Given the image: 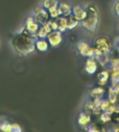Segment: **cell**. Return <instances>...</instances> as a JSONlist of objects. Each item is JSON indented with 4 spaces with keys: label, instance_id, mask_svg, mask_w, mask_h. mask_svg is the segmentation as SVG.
<instances>
[{
    "label": "cell",
    "instance_id": "1",
    "mask_svg": "<svg viewBox=\"0 0 119 132\" xmlns=\"http://www.w3.org/2000/svg\"><path fill=\"white\" fill-rule=\"evenodd\" d=\"M36 39L24 30L22 33H16L12 37L10 44L12 48L20 56H27L36 50Z\"/></svg>",
    "mask_w": 119,
    "mask_h": 132
},
{
    "label": "cell",
    "instance_id": "2",
    "mask_svg": "<svg viewBox=\"0 0 119 132\" xmlns=\"http://www.w3.org/2000/svg\"><path fill=\"white\" fill-rule=\"evenodd\" d=\"M85 7L87 10V17L83 21L80 22V24L85 30L90 33H95L99 26V22H100L99 10L97 6L92 3L88 4Z\"/></svg>",
    "mask_w": 119,
    "mask_h": 132
},
{
    "label": "cell",
    "instance_id": "3",
    "mask_svg": "<svg viewBox=\"0 0 119 132\" xmlns=\"http://www.w3.org/2000/svg\"><path fill=\"white\" fill-rule=\"evenodd\" d=\"M93 47L100 52H101L103 55H109L112 52L114 45L109 37L105 36H100L95 38V40L93 42Z\"/></svg>",
    "mask_w": 119,
    "mask_h": 132
},
{
    "label": "cell",
    "instance_id": "4",
    "mask_svg": "<svg viewBox=\"0 0 119 132\" xmlns=\"http://www.w3.org/2000/svg\"><path fill=\"white\" fill-rule=\"evenodd\" d=\"M76 50L79 55L86 58H93L94 55V47L90 46L86 41H78L76 43Z\"/></svg>",
    "mask_w": 119,
    "mask_h": 132
},
{
    "label": "cell",
    "instance_id": "5",
    "mask_svg": "<svg viewBox=\"0 0 119 132\" xmlns=\"http://www.w3.org/2000/svg\"><path fill=\"white\" fill-rule=\"evenodd\" d=\"M33 17L35 21L40 25H42V24L46 23V22H48L49 21V13H48V10L43 9L42 7H36Z\"/></svg>",
    "mask_w": 119,
    "mask_h": 132
},
{
    "label": "cell",
    "instance_id": "6",
    "mask_svg": "<svg viewBox=\"0 0 119 132\" xmlns=\"http://www.w3.org/2000/svg\"><path fill=\"white\" fill-rule=\"evenodd\" d=\"M48 44L50 47H59L63 41V36H62V33H61L60 31H52L51 33L48 34V37H47Z\"/></svg>",
    "mask_w": 119,
    "mask_h": 132
},
{
    "label": "cell",
    "instance_id": "7",
    "mask_svg": "<svg viewBox=\"0 0 119 132\" xmlns=\"http://www.w3.org/2000/svg\"><path fill=\"white\" fill-rule=\"evenodd\" d=\"M40 24L37 23L33 16H28L25 20V30L28 32L30 35H37V32L40 29Z\"/></svg>",
    "mask_w": 119,
    "mask_h": 132
},
{
    "label": "cell",
    "instance_id": "8",
    "mask_svg": "<svg viewBox=\"0 0 119 132\" xmlns=\"http://www.w3.org/2000/svg\"><path fill=\"white\" fill-rule=\"evenodd\" d=\"M91 122V116L89 113H86V112H81L78 114L77 117V124L81 128L84 129H88V126L90 125Z\"/></svg>",
    "mask_w": 119,
    "mask_h": 132
},
{
    "label": "cell",
    "instance_id": "9",
    "mask_svg": "<svg viewBox=\"0 0 119 132\" xmlns=\"http://www.w3.org/2000/svg\"><path fill=\"white\" fill-rule=\"evenodd\" d=\"M84 70L88 75L93 76L98 70V61L93 58H88L87 59L85 65H84Z\"/></svg>",
    "mask_w": 119,
    "mask_h": 132
},
{
    "label": "cell",
    "instance_id": "10",
    "mask_svg": "<svg viewBox=\"0 0 119 132\" xmlns=\"http://www.w3.org/2000/svg\"><path fill=\"white\" fill-rule=\"evenodd\" d=\"M73 16L75 18L77 21H79L80 22L83 21L84 20L86 19L87 17V10L86 7H82L79 4H76L73 7Z\"/></svg>",
    "mask_w": 119,
    "mask_h": 132
},
{
    "label": "cell",
    "instance_id": "11",
    "mask_svg": "<svg viewBox=\"0 0 119 132\" xmlns=\"http://www.w3.org/2000/svg\"><path fill=\"white\" fill-rule=\"evenodd\" d=\"M60 10V13H61V16L63 17H69L73 14V7L70 5L69 3L64 2H60L59 7H58Z\"/></svg>",
    "mask_w": 119,
    "mask_h": 132
},
{
    "label": "cell",
    "instance_id": "12",
    "mask_svg": "<svg viewBox=\"0 0 119 132\" xmlns=\"http://www.w3.org/2000/svg\"><path fill=\"white\" fill-rule=\"evenodd\" d=\"M105 93V89L103 87H94L89 90V97L91 100H101Z\"/></svg>",
    "mask_w": 119,
    "mask_h": 132
},
{
    "label": "cell",
    "instance_id": "13",
    "mask_svg": "<svg viewBox=\"0 0 119 132\" xmlns=\"http://www.w3.org/2000/svg\"><path fill=\"white\" fill-rule=\"evenodd\" d=\"M109 77H110L109 72H108L107 70H103V71H101L100 73H98V76H97L98 84H99L100 87L106 85L108 80H109Z\"/></svg>",
    "mask_w": 119,
    "mask_h": 132
},
{
    "label": "cell",
    "instance_id": "14",
    "mask_svg": "<svg viewBox=\"0 0 119 132\" xmlns=\"http://www.w3.org/2000/svg\"><path fill=\"white\" fill-rule=\"evenodd\" d=\"M49 47V44H48L47 39H37L36 41V48L39 52H47Z\"/></svg>",
    "mask_w": 119,
    "mask_h": 132
},
{
    "label": "cell",
    "instance_id": "15",
    "mask_svg": "<svg viewBox=\"0 0 119 132\" xmlns=\"http://www.w3.org/2000/svg\"><path fill=\"white\" fill-rule=\"evenodd\" d=\"M59 0H43L41 7L48 11V10H52V9L58 7H59Z\"/></svg>",
    "mask_w": 119,
    "mask_h": 132
},
{
    "label": "cell",
    "instance_id": "16",
    "mask_svg": "<svg viewBox=\"0 0 119 132\" xmlns=\"http://www.w3.org/2000/svg\"><path fill=\"white\" fill-rule=\"evenodd\" d=\"M57 21L59 25L58 31H60L61 33H63L66 30H68V17L61 16L57 19Z\"/></svg>",
    "mask_w": 119,
    "mask_h": 132
},
{
    "label": "cell",
    "instance_id": "17",
    "mask_svg": "<svg viewBox=\"0 0 119 132\" xmlns=\"http://www.w3.org/2000/svg\"><path fill=\"white\" fill-rule=\"evenodd\" d=\"M79 24H80V21H77L73 15L68 17V30H73L76 28Z\"/></svg>",
    "mask_w": 119,
    "mask_h": 132
},
{
    "label": "cell",
    "instance_id": "18",
    "mask_svg": "<svg viewBox=\"0 0 119 132\" xmlns=\"http://www.w3.org/2000/svg\"><path fill=\"white\" fill-rule=\"evenodd\" d=\"M10 127H11V124L7 119H0V131L1 132H8Z\"/></svg>",
    "mask_w": 119,
    "mask_h": 132
},
{
    "label": "cell",
    "instance_id": "19",
    "mask_svg": "<svg viewBox=\"0 0 119 132\" xmlns=\"http://www.w3.org/2000/svg\"><path fill=\"white\" fill-rule=\"evenodd\" d=\"M48 13H49V17L53 20H57L58 18L61 17V13H60V10L58 7H55V9L48 10Z\"/></svg>",
    "mask_w": 119,
    "mask_h": 132
},
{
    "label": "cell",
    "instance_id": "20",
    "mask_svg": "<svg viewBox=\"0 0 119 132\" xmlns=\"http://www.w3.org/2000/svg\"><path fill=\"white\" fill-rule=\"evenodd\" d=\"M8 132H23V131H22V127L19 124H11V127H10V129Z\"/></svg>",
    "mask_w": 119,
    "mask_h": 132
},
{
    "label": "cell",
    "instance_id": "21",
    "mask_svg": "<svg viewBox=\"0 0 119 132\" xmlns=\"http://www.w3.org/2000/svg\"><path fill=\"white\" fill-rule=\"evenodd\" d=\"M48 23H49L50 27H51V29H52V31H58V29H59V25H58V21L57 20H49L48 21Z\"/></svg>",
    "mask_w": 119,
    "mask_h": 132
},
{
    "label": "cell",
    "instance_id": "22",
    "mask_svg": "<svg viewBox=\"0 0 119 132\" xmlns=\"http://www.w3.org/2000/svg\"><path fill=\"white\" fill-rule=\"evenodd\" d=\"M111 120L114 123V124H116L118 125L119 124V112H114L111 114Z\"/></svg>",
    "mask_w": 119,
    "mask_h": 132
},
{
    "label": "cell",
    "instance_id": "23",
    "mask_svg": "<svg viewBox=\"0 0 119 132\" xmlns=\"http://www.w3.org/2000/svg\"><path fill=\"white\" fill-rule=\"evenodd\" d=\"M100 120L103 121V122H108L109 120H111V114L106 113V112H103L100 114Z\"/></svg>",
    "mask_w": 119,
    "mask_h": 132
},
{
    "label": "cell",
    "instance_id": "24",
    "mask_svg": "<svg viewBox=\"0 0 119 132\" xmlns=\"http://www.w3.org/2000/svg\"><path fill=\"white\" fill-rule=\"evenodd\" d=\"M114 14L116 15L119 18V0H115V2L114 3V7H113Z\"/></svg>",
    "mask_w": 119,
    "mask_h": 132
}]
</instances>
